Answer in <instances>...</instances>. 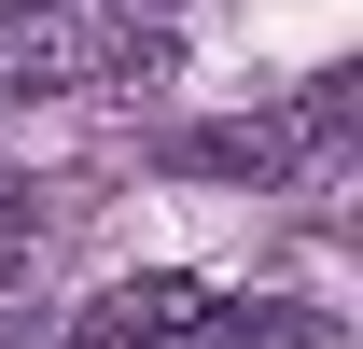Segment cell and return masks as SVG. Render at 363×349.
Here are the masks:
<instances>
[{
  "instance_id": "6da1fadb",
  "label": "cell",
  "mask_w": 363,
  "mask_h": 349,
  "mask_svg": "<svg viewBox=\"0 0 363 349\" xmlns=\"http://www.w3.org/2000/svg\"><path fill=\"white\" fill-rule=\"evenodd\" d=\"M335 140H350V84H308L294 112H252V126L182 140V168H210V182H279V168H308V154H335Z\"/></svg>"
},
{
  "instance_id": "7a4b0ae2",
  "label": "cell",
  "mask_w": 363,
  "mask_h": 349,
  "mask_svg": "<svg viewBox=\"0 0 363 349\" xmlns=\"http://www.w3.org/2000/svg\"><path fill=\"white\" fill-rule=\"evenodd\" d=\"M210 307V279H182V265H154V279H112L98 294V349H140V336H182Z\"/></svg>"
},
{
  "instance_id": "3957f363",
  "label": "cell",
  "mask_w": 363,
  "mask_h": 349,
  "mask_svg": "<svg viewBox=\"0 0 363 349\" xmlns=\"http://www.w3.org/2000/svg\"><path fill=\"white\" fill-rule=\"evenodd\" d=\"M0 14H43V0H0Z\"/></svg>"
}]
</instances>
